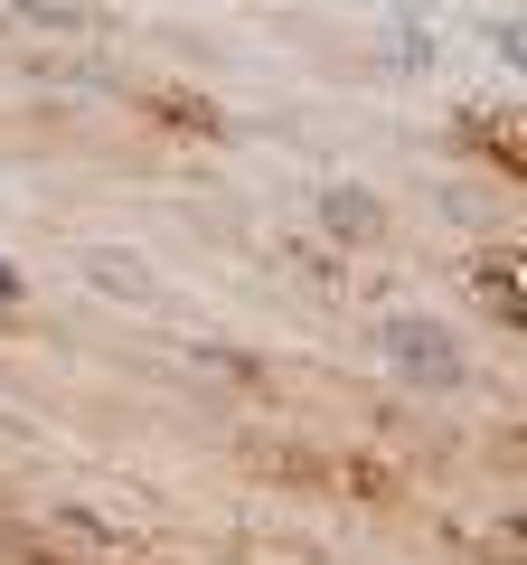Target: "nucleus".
Listing matches in <instances>:
<instances>
[{"label": "nucleus", "instance_id": "f257e3e1", "mask_svg": "<svg viewBox=\"0 0 527 565\" xmlns=\"http://www.w3.org/2000/svg\"><path fill=\"white\" fill-rule=\"evenodd\" d=\"M471 292H481L508 330H527V245H490V255L471 264Z\"/></svg>", "mask_w": 527, "mask_h": 565}, {"label": "nucleus", "instance_id": "7ed1b4c3", "mask_svg": "<svg viewBox=\"0 0 527 565\" xmlns=\"http://www.w3.org/2000/svg\"><path fill=\"white\" fill-rule=\"evenodd\" d=\"M142 114L161 122V132H189V141H217V132H226V114L198 95V85H151V95H142Z\"/></svg>", "mask_w": 527, "mask_h": 565}, {"label": "nucleus", "instance_id": "0eeeda50", "mask_svg": "<svg viewBox=\"0 0 527 565\" xmlns=\"http://www.w3.org/2000/svg\"><path fill=\"white\" fill-rule=\"evenodd\" d=\"M10 10H29V20H47V29H85V0H10Z\"/></svg>", "mask_w": 527, "mask_h": 565}, {"label": "nucleus", "instance_id": "6e6552de", "mask_svg": "<svg viewBox=\"0 0 527 565\" xmlns=\"http://www.w3.org/2000/svg\"><path fill=\"white\" fill-rule=\"evenodd\" d=\"M0 302H20V274H0Z\"/></svg>", "mask_w": 527, "mask_h": 565}, {"label": "nucleus", "instance_id": "20e7f679", "mask_svg": "<svg viewBox=\"0 0 527 565\" xmlns=\"http://www.w3.org/2000/svg\"><path fill=\"white\" fill-rule=\"evenodd\" d=\"M462 141H471V151H490V161H499L508 180L527 189V114H471Z\"/></svg>", "mask_w": 527, "mask_h": 565}, {"label": "nucleus", "instance_id": "39448f33", "mask_svg": "<svg viewBox=\"0 0 527 565\" xmlns=\"http://www.w3.org/2000/svg\"><path fill=\"white\" fill-rule=\"evenodd\" d=\"M321 217H330V226H340V236H377V226H386V217H377V207H367V199H358V189H330V199H321Z\"/></svg>", "mask_w": 527, "mask_h": 565}, {"label": "nucleus", "instance_id": "423d86ee", "mask_svg": "<svg viewBox=\"0 0 527 565\" xmlns=\"http://www.w3.org/2000/svg\"><path fill=\"white\" fill-rule=\"evenodd\" d=\"M481 565H527V519H490L481 527Z\"/></svg>", "mask_w": 527, "mask_h": 565}, {"label": "nucleus", "instance_id": "f03ea898", "mask_svg": "<svg viewBox=\"0 0 527 565\" xmlns=\"http://www.w3.org/2000/svg\"><path fill=\"white\" fill-rule=\"evenodd\" d=\"M386 349H396L424 386H452V377H462V349H443V330H433V321H386Z\"/></svg>", "mask_w": 527, "mask_h": 565}]
</instances>
